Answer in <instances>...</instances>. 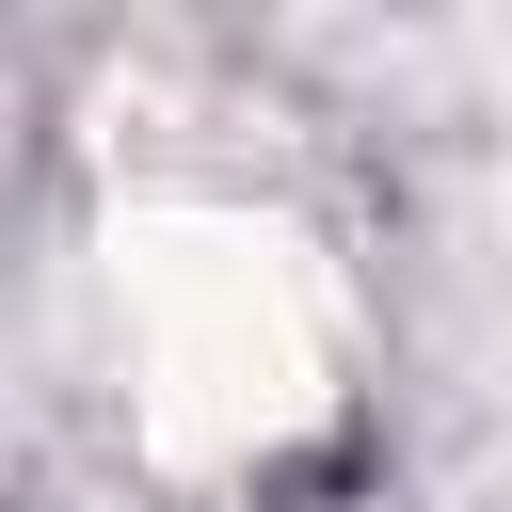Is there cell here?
Listing matches in <instances>:
<instances>
[{
	"instance_id": "6da1fadb",
	"label": "cell",
	"mask_w": 512,
	"mask_h": 512,
	"mask_svg": "<svg viewBox=\"0 0 512 512\" xmlns=\"http://www.w3.org/2000/svg\"><path fill=\"white\" fill-rule=\"evenodd\" d=\"M112 352H128V416L176 464H240L336 400V304L304 240L256 208H144L112 256Z\"/></svg>"
}]
</instances>
